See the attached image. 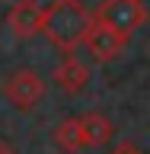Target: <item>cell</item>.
<instances>
[{"label": "cell", "mask_w": 150, "mask_h": 154, "mask_svg": "<svg viewBox=\"0 0 150 154\" xmlns=\"http://www.w3.org/2000/svg\"><path fill=\"white\" fill-rule=\"evenodd\" d=\"M80 125H83L86 148H99V144H109L115 138V125L102 112H83L80 116Z\"/></svg>", "instance_id": "8"}, {"label": "cell", "mask_w": 150, "mask_h": 154, "mask_svg": "<svg viewBox=\"0 0 150 154\" xmlns=\"http://www.w3.org/2000/svg\"><path fill=\"white\" fill-rule=\"evenodd\" d=\"M51 138H54V148L64 154H77L86 148V138H83V125H80V116L77 119H64V122L54 125V132H51Z\"/></svg>", "instance_id": "7"}, {"label": "cell", "mask_w": 150, "mask_h": 154, "mask_svg": "<svg viewBox=\"0 0 150 154\" xmlns=\"http://www.w3.org/2000/svg\"><path fill=\"white\" fill-rule=\"evenodd\" d=\"M3 96H7L16 109L29 112V109H35V106L42 103L45 80H42V74L32 71V67H19V71H13V74L3 80Z\"/></svg>", "instance_id": "3"}, {"label": "cell", "mask_w": 150, "mask_h": 154, "mask_svg": "<svg viewBox=\"0 0 150 154\" xmlns=\"http://www.w3.org/2000/svg\"><path fill=\"white\" fill-rule=\"evenodd\" d=\"M42 23H45V7L38 0H16L7 13V26L16 38H35L42 35Z\"/></svg>", "instance_id": "4"}, {"label": "cell", "mask_w": 150, "mask_h": 154, "mask_svg": "<svg viewBox=\"0 0 150 154\" xmlns=\"http://www.w3.org/2000/svg\"><path fill=\"white\" fill-rule=\"evenodd\" d=\"M83 45H86V51H90L99 64H109V61H115V58L125 51L128 38L118 35L115 29H109V26H102V23L93 19V26L86 29V35H83Z\"/></svg>", "instance_id": "5"}, {"label": "cell", "mask_w": 150, "mask_h": 154, "mask_svg": "<svg viewBox=\"0 0 150 154\" xmlns=\"http://www.w3.org/2000/svg\"><path fill=\"white\" fill-rule=\"evenodd\" d=\"M90 26H93V13L86 10L83 0H51L45 7L42 35L64 55H70L83 45V35Z\"/></svg>", "instance_id": "1"}, {"label": "cell", "mask_w": 150, "mask_h": 154, "mask_svg": "<svg viewBox=\"0 0 150 154\" xmlns=\"http://www.w3.org/2000/svg\"><path fill=\"white\" fill-rule=\"evenodd\" d=\"M109 154H144V151H141V148H137L134 141H118Z\"/></svg>", "instance_id": "9"}, {"label": "cell", "mask_w": 150, "mask_h": 154, "mask_svg": "<svg viewBox=\"0 0 150 154\" xmlns=\"http://www.w3.org/2000/svg\"><path fill=\"white\" fill-rule=\"evenodd\" d=\"M96 23H102V26L115 29L118 35L131 38L137 29L144 26V19H147V10H144L141 0H102L93 13Z\"/></svg>", "instance_id": "2"}, {"label": "cell", "mask_w": 150, "mask_h": 154, "mask_svg": "<svg viewBox=\"0 0 150 154\" xmlns=\"http://www.w3.org/2000/svg\"><path fill=\"white\" fill-rule=\"evenodd\" d=\"M54 84L64 90V93L77 96V93H83L86 84H90V67L77 58V51H70V55L61 58V64L54 67Z\"/></svg>", "instance_id": "6"}, {"label": "cell", "mask_w": 150, "mask_h": 154, "mask_svg": "<svg viewBox=\"0 0 150 154\" xmlns=\"http://www.w3.org/2000/svg\"><path fill=\"white\" fill-rule=\"evenodd\" d=\"M0 3H3V0H0Z\"/></svg>", "instance_id": "11"}, {"label": "cell", "mask_w": 150, "mask_h": 154, "mask_svg": "<svg viewBox=\"0 0 150 154\" xmlns=\"http://www.w3.org/2000/svg\"><path fill=\"white\" fill-rule=\"evenodd\" d=\"M0 154H19V151H16L10 141H0Z\"/></svg>", "instance_id": "10"}]
</instances>
